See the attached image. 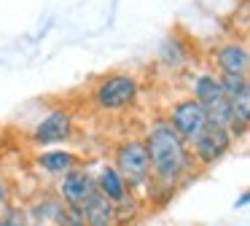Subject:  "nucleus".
Listing matches in <instances>:
<instances>
[{"label":"nucleus","mask_w":250,"mask_h":226,"mask_svg":"<svg viewBox=\"0 0 250 226\" xmlns=\"http://www.w3.org/2000/svg\"><path fill=\"white\" fill-rule=\"evenodd\" d=\"M76 135V118L70 108H54L41 121L30 129V143L35 148H51V145H65Z\"/></svg>","instance_id":"obj_6"},{"label":"nucleus","mask_w":250,"mask_h":226,"mask_svg":"<svg viewBox=\"0 0 250 226\" xmlns=\"http://www.w3.org/2000/svg\"><path fill=\"white\" fill-rule=\"evenodd\" d=\"M94 191H97V186H94V172L89 170L86 164L73 167L70 172H65V175L57 181V194H60V199L65 204H73V207H81Z\"/></svg>","instance_id":"obj_8"},{"label":"nucleus","mask_w":250,"mask_h":226,"mask_svg":"<svg viewBox=\"0 0 250 226\" xmlns=\"http://www.w3.org/2000/svg\"><path fill=\"white\" fill-rule=\"evenodd\" d=\"M0 226H30V218L22 204L6 202L0 204Z\"/></svg>","instance_id":"obj_17"},{"label":"nucleus","mask_w":250,"mask_h":226,"mask_svg":"<svg viewBox=\"0 0 250 226\" xmlns=\"http://www.w3.org/2000/svg\"><path fill=\"white\" fill-rule=\"evenodd\" d=\"M212 65H215V73H239L248 75L250 73V51L245 46L242 38H231V41H223L212 48Z\"/></svg>","instance_id":"obj_9"},{"label":"nucleus","mask_w":250,"mask_h":226,"mask_svg":"<svg viewBox=\"0 0 250 226\" xmlns=\"http://www.w3.org/2000/svg\"><path fill=\"white\" fill-rule=\"evenodd\" d=\"M218 81H221L223 91L231 102H242L250 100V78L248 75H239V73H215Z\"/></svg>","instance_id":"obj_14"},{"label":"nucleus","mask_w":250,"mask_h":226,"mask_svg":"<svg viewBox=\"0 0 250 226\" xmlns=\"http://www.w3.org/2000/svg\"><path fill=\"white\" fill-rule=\"evenodd\" d=\"M33 164L38 167V172H43L46 178H54V181H60V178L65 175V172H70L73 167L83 164V156L76 154V151H70V148L51 145V148L35 151Z\"/></svg>","instance_id":"obj_10"},{"label":"nucleus","mask_w":250,"mask_h":226,"mask_svg":"<svg viewBox=\"0 0 250 226\" xmlns=\"http://www.w3.org/2000/svg\"><path fill=\"white\" fill-rule=\"evenodd\" d=\"M164 118H167L169 127H172L175 132L186 140V143H191V140H194L196 135H199L202 129L210 124V121H207L205 108H202L191 94L175 100L172 105H169V111H167V116H164Z\"/></svg>","instance_id":"obj_7"},{"label":"nucleus","mask_w":250,"mask_h":226,"mask_svg":"<svg viewBox=\"0 0 250 226\" xmlns=\"http://www.w3.org/2000/svg\"><path fill=\"white\" fill-rule=\"evenodd\" d=\"M62 207H65V202L60 199L57 191H41L38 197L24 207V213H27L30 224H49L51 226Z\"/></svg>","instance_id":"obj_13"},{"label":"nucleus","mask_w":250,"mask_h":226,"mask_svg":"<svg viewBox=\"0 0 250 226\" xmlns=\"http://www.w3.org/2000/svg\"><path fill=\"white\" fill-rule=\"evenodd\" d=\"M226 129L231 132L234 143L248 137V132H250V100L234 102V113H231V118H229Z\"/></svg>","instance_id":"obj_15"},{"label":"nucleus","mask_w":250,"mask_h":226,"mask_svg":"<svg viewBox=\"0 0 250 226\" xmlns=\"http://www.w3.org/2000/svg\"><path fill=\"white\" fill-rule=\"evenodd\" d=\"M94 186H97V191L103 194L105 199H110L116 207L135 197V191L126 186V181L119 175V170H116L110 161H103V164L97 167V172H94Z\"/></svg>","instance_id":"obj_11"},{"label":"nucleus","mask_w":250,"mask_h":226,"mask_svg":"<svg viewBox=\"0 0 250 226\" xmlns=\"http://www.w3.org/2000/svg\"><path fill=\"white\" fill-rule=\"evenodd\" d=\"M11 202V188H8V181H6V172H3V164H0V204Z\"/></svg>","instance_id":"obj_19"},{"label":"nucleus","mask_w":250,"mask_h":226,"mask_svg":"<svg viewBox=\"0 0 250 226\" xmlns=\"http://www.w3.org/2000/svg\"><path fill=\"white\" fill-rule=\"evenodd\" d=\"M143 84L135 73H124V70H116L108 73L94 84L92 91V102L97 111L103 113H124L129 108L137 105L140 100Z\"/></svg>","instance_id":"obj_2"},{"label":"nucleus","mask_w":250,"mask_h":226,"mask_svg":"<svg viewBox=\"0 0 250 226\" xmlns=\"http://www.w3.org/2000/svg\"><path fill=\"white\" fill-rule=\"evenodd\" d=\"M191 97L205 108L210 124H221V127L229 124V118L234 113V102L226 97V91H223V86H221L215 73H210V70L196 73L191 78Z\"/></svg>","instance_id":"obj_4"},{"label":"nucleus","mask_w":250,"mask_h":226,"mask_svg":"<svg viewBox=\"0 0 250 226\" xmlns=\"http://www.w3.org/2000/svg\"><path fill=\"white\" fill-rule=\"evenodd\" d=\"M51 226H86V221H83L81 207H73V204H65V207L60 210V215L54 218V224H51Z\"/></svg>","instance_id":"obj_18"},{"label":"nucleus","mask_w":250,"mask_h":226,"mask_svg":"<svg viewBox=\"0 0 250 226\" xmlns=\"http://www.w3.org/2000/svg\"><path fill=\"white\" fill-rule=\"evenodd\" d=\"M81 213L86 226H119V215H116V204L105 199L100 191H94L86 202L81 204Z\"/></svg>","instance_id":"obj_12"},{"label":"nucleus","mask_w":250,"mask_h":226,"mask_svg":"<svg viewBox=\"0 0 250 226\" xmlns=\"http://www.w3.org/2000/svg\"><path fill=\"white\" fill-rule=\"evenodd\" d=\"M151 161V183L143 191V202L164 207L191 178L196 175V164L191 159V148L164 116H156L143 135Z\"/></svg>","instance_id":"obj_1"},{"label":"nucleus","mask_w":250,"mask_h":226,"mask_svg":"<svg viewBox=\"0 0 250 226\" xmlns=\"http://www.w3.org/2000/svg\"><path fill=\"white\" fill-rule=\"evenodd\" d=\"M110 164L119 170V175L126 181V186L143 197L146 186L151 183V161H148L146 140L140 135H132V137H124L121 143H116Z\"/></svg>","instance_id":"obj_3"},{"label":"nucleus","mask_w":250,"mask_h":226,"mask_svg":"<svg viewBox=\"0 0 250 226\" xmlns=\"http://www.w3.org/2000/svg\"><path fill=\"white\" fill-rule=\"evenodd\" d=\"M248 204H250V194H248V191H242V194H239V199L234 202V210H239V207H248Z\"/></svg>","instance_id":"obj_20"},{"label":"nucleus","mask_w":250,"mask_h":226,"mask_svg":"<svg viewBox=\"0 0 250 226\" xmlns=\"http://www.w3.org/2000/svg\"><path fill=\"white\" fill-rule=\"evenodd\" d=\"M30 226H49V224H30Z\"/></svg>","instance_id":"obj_21"},{"label":"nucleus","mask_w":250,"mask_h":226,"mask_svg":"<svg viewBox=\"0 0 250 226\" xmlns=\"http://www.w3.org/2000/svg\"><path fill=\"white\" fill-rule=\"evenodd\" d=\"M186 57H188L186 46L178 41V38H172V35H169L167 41L159 46V62H162L164 68H183Z\"/></svg>","instance_id":"obj_16"},{"label":"nucleus","mask_w":250,"mask_h":226,"mask_svg":"<svg viewBox=\"0 0 250 226\" xmlns=\"http://www.w3.org/2000/svg\"><path fill=\"white\" fill-rule=\"evenodd\" d=\"M234 145L237 143H234L231 132L226 127H221V124H207L188 143V148H191V159H194L196 170H210V167H215L218 161H223L231 154Z\"/></svg>","instance_id":"obj_5"}]
</instances>
